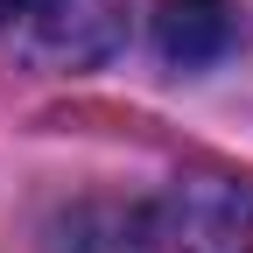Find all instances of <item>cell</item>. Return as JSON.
<instances>
[{"label":"cell","mask_w":253,"mask_h":253,"mask_svg":"<svg viewBox=\"0 0 253 253\" xmlns=\"http://www.w3.org/2000/svg\"><path fill=\"white\" fill-rule=\"evenodd\" d=\"M126 253H253V190L225 169H183L134 211Z\"/></svg>","instance_id":"obj_1"},{"label":"cell","mask_w":253,"mask_h":253,"mask_svg":"<svg viewBox=\"0 0 253 253\" xmlns=\"http://www.w3.org/2000/svg\"><path fill=\"white\" fill-rule=\"evenodd\" d=\"M120 28L126 0H21L7 14V36L42 71H91L99 56H113Z\"/></svg>","instance_id":"obj_2"},{"label":"cell","mask_w":253,"mask_h":253,"mask_svg":"<svg viewBox=\"0 0 253 253\" xmlns=\"http://www.w3.org/2000/svg\"><path fill=\"white\" fill-rule=\"evenodd\" d=\"M239 42V7L232 0H155V49L176 71H204V63L232 56Z\"/></svg>","instance_id":"obj_3"},{"label":"cell","mask_w":253,"mask_h":253,"mask_svg":"<svg viewBox=\"0 0 253 253\" xmlns=\"http://www.w3.org/2000/svg\"><path fill=\"white\" fill-rule=\"evenodd\" d=\"M14 7H21V0H0V28H7V14H14Z\"/></svg>","instance_id":"obj_4"}]
</instances>
